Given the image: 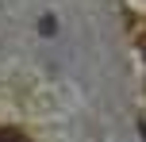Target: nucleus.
<instances>
[{"mask_svg":"<svg viewBox=\"0 0 146 142\" xmlns=\"http://www.w3.org/2000/svg\"><path fill=\"white\" fill-rule=\"evenodd\" d=\"M0 142H31L19 127H0Z\"/></svg>","mask_w":146,"mask_h":142,"instance_id":"f257e3e1","label":"nucleus"}]
</instances>
